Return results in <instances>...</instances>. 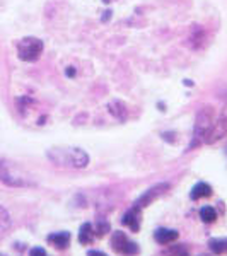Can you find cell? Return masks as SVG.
<instances>
[{
    "mask_svg": "<svg viewBox=\"0 0 227 256\" xmlns=\"http://www.w3.org/2000/svg\"><path fill=\"white\" fill-rule=\"evenodd\" d=\"M48 158L58 166L68 168H86L89 162V156L82 148H53L48 152Z\"/></svg>",
    "mask_w": 227,
    "mask_h": 256,
    "instance_id": "1",
    "label": "cell"
},
{
    "mask_svg": "<svg viewBox=\"0 0 227 256\" xmlns=\"http://www.w3.org/2000/svg\"><path fill=\"white\" fill-rule=\"evenodd\" d=\"M214 125V110L210 106H205L204 110L198 111L195 118V126H193V138L190 144V148L196 147L202 144V140H205L210 128Z\"/></svg>",
    "mask_w": 227,
    "mask_h": 256,
    "instance_id": "2",
    "label": "cell"
},
{
    "mask_svg": "<svg viewBox=\"0 0 227 256\" xmlns=\"http://www.w3.org/2000/svg\"><path fill=\"white\" fill-rule=\"evenodd\" d=\"M43 53V41L38 38H24L18 43V55L24 62H36Z\"/></svg>",
    "mask_w": 227,
    "mask_h": 256,
    "instance_id": "3",
    "label": "cell"
},
{
    "mask_svg": "<svg viewBox=\"0 0 227 256\" xmlns=\"http://www.w3.org/2000/svg\"><path fill=\"white\" fill-rule=\"evenodd\" d=\"M110 244L113 248L114 253L123 256H137L140 253V248L137 242L130 241L123 230H114L113 236H111Z\"/></svg>",
    "mask_w": 227,
    "mask_h": 256,
    "instance_id": "4",
    "label": "cell"
},
{
    "mask_svg": "<svg viewBox=\"0 0 227 256\" xmlns=\"http://www.w3.org/2000/svg\"><path fill=\"white\" fill-rule=\"evenodd\" d=\"M169 190V184L168 183H160V184H156V186H152L150 190H147L146 193H144L142 196L138 198L137 202H135V207H138V208H146L148 207V205L152 204V202L156 200V198H159L160 195H164Z\"/></svg>",
    "mask_w": 227,
    "mask_h": 256,
    "instance_id": "5",
    "label": "cell"
},
{
    "mask_svg": "<svg viewBox=\"0 0 227 256\" xmlns=\"http://www.w3.org/2000/svg\"><path fill=\"white\" fill-rule=\"evenodd\" d=\"M226 134H227V110H224V113L217 118V122H214L212 128H210L207 137H205V142L214 144L217 140H220Z\"/></svg>",
    "mask_w": 227,
    "mask_h": 256,
    "instance_id": "6",
    "label": "cell"
},
{
    "mask_svg": "<svg viewBox=\"0 0 227 256\" xmlns=\"http://www.w3.org/2000/svg\"><path fill=\"white\" fill-rule=\"evenodd\" d=\"M123 226H126L132 232H138L140 230V224H142V208L138 207H132L125 212V216L122 218Z\"/></svg>",
    "mask_w": 227,
    "mask_h": 256,
    "instance_id": "7",
    "label": "cell"
},
{
    "mask_svg": "<svg viewBox=\"0 0 227 256\" xmlns=\"http://www.w3.org/2000/svg\"><path fill=\"white\" fill-rule=\"evenodd\" d=\"M0 180L6 184H10V186H26V184H30L26 180H22V178L12 174L10 164L7 162V160H0Z\"/></svg>",
    "mask_w": 227,
    "mask_h": 256,
    "instance_id": "8",
    "label": "cell"
},
{
    "mask_svg": "<svg viewBox=\"0 0 227 256\" xmlns=\"http://www.w3.org/2000/svg\"><path fill=\"white\" fill-rule=\"evenodd\" d=\"M70 239H72V236H70L68 230H60V232L50 234V236L46 238V241L52 246H55L56 250H67L68 244H70Z\"/></svg>",
    "mask_w": 227,
    "mask_h": 256,
    "instance_id": "9",
    "label": "cell"
},
{
    "mask_svg": "<svg viewBox=\"0 0 227 256\" xmlns=\"http://www.w3.org/2000/svg\"><path fill=\"white\" fill-rule=\"evenodd\" d=\"M178 236H180L178 230L166 229V227H159V229H156V232H154V239L162 246H168V244H171V242H174L176 239H178Z\"/></svg>",
    "mask_w": 227,
    "mask_h": 256,
    "instance_id": "10",
    "label": "cell"
},
{
    "mask_svg": "<svg viewBox=\"0 0 227 256\" xmlns=\"http://www.w3.org/2000/svg\"><path fill=\"white\" fill-rule=\"evenodd\" d=\"M210 195H212V186H210L208 183L200 181V183H196L195 186L192 188L190 198H192V200H200V198H208Z\"/></svg>",
    "mask_w": 227,
    "mask_h": 256,
    "instance_id": "11",
    "label": "cell"
},
{
    "mask_svg": "<svg viewBox=\"0 0 227 256\" xmlns=\"http://www.w3.org/2000/svg\"><path fill=\"white\" fill-rule=\"evenodd\" d=\"M94 238H96V234H94V226H90L89 222L82 224L80 229H79V242L80 244H92Z\"/></svg>",
    "mask_w": 227,
    "mask_h": 256,
    "instance_id": "12",
    "label": "cell"
},
{
    "mask_svg": "<svg viewBox=\"0 0 227 256\" xmlns=\"http://www.w3.org/2000/svg\"><path fill=\"white\" fill-rule=\"evenodd\" d=\"M208 248L214 254H226L227 253V238L208 239Z\"/></svg>",
    "mask_w": 227,
    "mask_h": 256,
    "instance_id": "13",
    "label": "cell"
},
{
    "mask_svg": "<svg viewBox=\"0 0 227 256\" xmlns=\"http://www.w3.org/2000/svg\"><path fill=\"white\" fill-rule=\"evenodd\" d=\"M200 218L205 222V224H212V222L217 220V212L214 207H210V205H205V207L200 208Z\"/></svg>",
    "mask_w": 227,
    "mask_h": 256,
    "instance_id": "14",
    "label": "cell"
},
{
    "mask_svg": "<svg viewBox=\"0 0 227 256\" xmlns=\"http://www.w3.org/2000/svg\"><path fill=\"white\" fill-rule=\"evenodd\" d=\"M110 230H111V226H110V222L106 220V218H99V220L96 222V226H94V234H96L98 238L106 236Z\"/></svg>",
    "mask_w": 227,
    "mask_h": 256,
    "instance_id": "15",
    "label": "cell"
},
{
    "mask_svg": "<svg viewBox=\"0 0 227 256\" xmlns=\"http://www.w3.org/2000/svg\"><path fill=\"white\" fill-rule=\"evenodd\" d=\"M10 227V217L7 214V210L4 207H0V238L7 232V229Z\"/></svg>",
    "mask_w": 227,
    "mask_h": 256,
    "instance_id": "16",
    "label": "cell"
},
{
    "mask_svg": "<svg viewBox=\"0 0 227 256\" xmlns=\"http://www.w3.org/2000/svg\"><path fill=\"white\" fill-rule=\"evenodd\" d=\"M188 253L190 251L184 244H176V246L169 248V250L166 251L168 256H188Z\"/></svg>",
    "mask_w": 227,
    "mask_h": 256,
    "instance_id": "17",
    "label": "cell"
},
{
    "mask_svg": "<svg viewBox=\"0 0 227 256\" xmlns=\"http://www.w3.org/2000/svg\"><path fill=\"white\" fill-rule=\"evenodd\" d=\"M30 256H48L46 251H44V248L41 246H34L32 250L30 251Z\"/></svg>",
    "mask_w": 227,
    "mask_h": 256,
    "instance_id": "18",
    "label": "cell"
},
{
    "mask_svg": "<svg viewBox=\"0 0 227 256\" xmlns=\"http://www.w3.org/2000/svg\"><path fill=\"white\" fill-rule=\"evenodd\" d=\"M88 256H108V254H104V253H102V251L90 250V251H88Z\"/></svg>",
    "mask_w": 227,
    "mask_h": 256,
    "instance_id": "19",
    "label": "cell"
},
{
    "mask_svg": "<svg viewBox=\"0 0 227 256\" xmlns=\"http://www.w3.org/2000/svg\"><path fill=\"white\" fill-rule=\"evenodd\" d=\"M200 256H207V254H200Z\"/></svg>",
    "mask_w": 227,
    "mask_h": 256,
    "instance_id": "20",
    "label": "cell"
},
{
    "mask_svg": "<svg viewBox=\"0 0 227 256\" xmlns=\"http://www.w3.org/2000/svg\"><path fill=\"white\" fill-rule=\"evenodd\" d=\"M0 256H4V254H2V253H0Z\"/></svg>",
    "mask_w": 227,
    "mask_h": 256,
    "instance_id": "21",
    "label": "cell"
}]
</instances>
